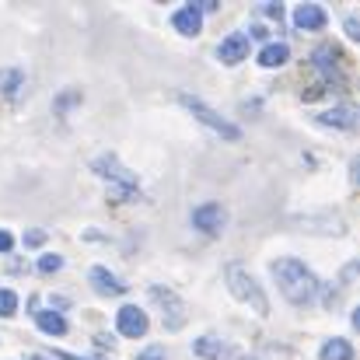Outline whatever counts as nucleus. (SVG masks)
I'll use <instances>...</instances> for the list:
<instances>
[{
	"label": "nucleus",
	"mask_w": 360,
	"mask_h": 360,
	"mask_svg": "<svg viewBox=\"0 0 360 360\" xmlns=\"http://www.w3.org/2000/svg\"><path fill=\"white\" fill-rule=\"evenodd\" d=\"M269 269H273V280H276L280 294H283L290 304L304 308V304H311V301L319 297V280H315V273H311L301 259L287 255V259H276Z\"/></svg>",
	"instance_id": "f257e3e1"
},
{
	"label": "nucleus",
	"mask_w": 360,
	"mask_h": 360,
	"mask_svg": "<svg viewBox=\"0 0 360 360\" xmlns=\"http://www.w3.org/2000/svg\"><path fill=\"white\" fill-rule=\"evenodd\" d=\"M224 276H228V290L238 297L241 304H252L259 315H269V301H266L262 287L255 283V276H252L245 266H238V262H235V266H228V273H224Z\"/></svg>",
	"instance_id": "f03ea898"
},
{
	"label": "nucleus",
	"mask_w": 360,
	"mask_h": 360,
	"mask_svg": "<svg viewBox=\"0 0 360 360\" xmlns=\"http://www.w3.org/2000/svg\"><path fill=\"white\" fill-rule=\"evenodd\" d=\"M179 102H182V105H186L196 120L203 122V126H210L214 133H221L224 140H238V136H241V129L235 126V122H228L224 116H217V112H214L210 105H203L200 98H193V95H179Z\"/></svg>",
	"instance_id": "7ed1b4c3"
},
{
	"label": "nucleus",
	"mask_w": 360,
	"mask_h": 360,
	"mask_svg": "<svg viewBox=\"0 0 360 360\" xmlns=\"http://www.w3.org/2000/svg\"><path fill=\"white\" fill-rule=\"evenodd\" d=\"M311 67L326 77V84H336V88H343V53L336 49V46H319L315 53H311Z\"/></svg>",
	"instance_id": "20e7f679"
},
{
	"label": "nucleus",
	"mask_w": 360,
	"mask_h": 360,
	"mask_svg": "<svg viewBox=\"0 0 360 360\" xmlns=\"http://www.w3.org/2000/svg\"><path fill=\"white\" fill-rule=\"evenodd\" d=\"M228 224V210L221 203H203L193 210V228H200L203 235H221Z\"/></svg>",
	"instance_id": "39448f33"
},
{
	"label": "nucleus",
	"mask_w": 360,
	"mask_h": 360,
	"mask_svg": "<svg viewBox=\"0 0 360 360\" xmlns=\"http://www.w3.org/2000/svg\"><path fill=\"white\" fill-rule=\"evenodd\" d=\"M150 297L168 308V311H165V329H168V333H179V329L186 326V304H182L172 290H165V287H150Z\"/></svg>",
	"instance_id": "423d86ee"
},
{
	"label": "nucleus",
	"mask_w": 360,
	"mask_h": 360,
	"mask_svg": "<svg viewBox=\"0 0 360 360\" xmlns=\"http://www.w3.org/2000/svg\"><path fill=\"white\" fill-rule=\"evenodd\" d=\"M116 329L126 340H140V336H147V315L136 304H122L116 311Z\"/></svg>",
	"instance_id": "0eeeda50"
},
{
	"label": "nucleus",
	"mask_w": 360,
	"mask_h": 360,
	"mask_svg": "<svg viewBox=\"0 0 360 360\" xmlns=\"http://www.w3.org/2000/svg\"><path fill=\"white\" fill-rule=\"evenodd\" d=\"M193 354L203 360H235V347L228 343V340H217V336H200L196 343H193Z\"/></svg>",
	"instance_id": "6e6552de"
},
{
	"label": "nucleus",
	"mask_w": 360,
	"mask_h": 360,
	"mask_svg": "<svg viewBox=\"0 0 360 360\" xmlns=\"http://www.w3.org/2000/svg\"><path fill=\"white\" fill-rule=\"evenodd\" d=\"M217 60H221V63H228V67H238L241 60H248V35L231 32V35L217 46Z\"/></svg>",
	"instance_id": "1a4fd4ad"
},
{
	"label": "nucleus",
	"mask_w": 360,
	"mask_h": 360,
	"mask_svg": "<svg viewBox=\"0 0 360 360\" xmlns=\"http://www.w3.org/2000/svg\"><path fill=\"white\" fill-rule=\"evenodd\" d=\"M294 25H297L301 32H322V28L329 25V14H326L322 4H301V7L294 11Z\"/></svg>",
	"instance_id": "9d476101"
},
{
	"label": "nucleus",
	"mask_w": 360,
	"mask_h": 360,
	"mask_svg": "<svg viewBox=\"0 0 360 360\" xmlns=\"http://www.w3.org/2000/svg\"><path fill=\"white\" fill-rule=\"evenodd\" d=\"M88 280H91V287H95L98 294H105V297H120V294H126V283H120V276L109 273L105 266H91Z\"/></svg>",
	"instance_id": "9b49d317"
},
{
	"label": "nucleus",
	"mask_w": 360,
	"mask_h": 360,
	"mask_svg": "<svg viewBox=\"0 0 360 360\" xmlns=\"http://www.w3.org/2000/svg\"><path fill=\"white\" fill-rule=\"evenodd\" d=\"M172 25H175L179 35H200V28H203V14H200L196 4H186V7H179V11L172 14Z\"/></svg>",
	"instance_id": "f8f14e48"
},
{
	"label": "nucleus",
	"mask_w": 360,
	"mask_h": 360,
	"mask_svg": "<svg viewBox=\"0 0 360 360\" xmlns=\"http://www.w3.org/2000/svg\"><path fill=\"white\" fill-rule=\"evenodd\" d=\"M91 168H95L98 175H105V179H116L120 186H129V189H136V179L122 172L120 161H116V154H102V158H95V161H91Z\"/></svg>",
	"instance_id": "ddd939ff"
},
{
	"label": "nucleus",
	"mask_w": 360,
	"mask_h": 360,
	"mask_svg": "<svg viewBox=\"0 0 360 360\" xmlns=\"http://www.w3.org/2000/svg\"><path fill=\"white\" fill-rule=\"evenodd\" d=\"M322 126H340V129H357V112L350 105H336V109H326L319 116Z\"/></svg>",
	"instance_id": "4468645a"
},
{
	"label": "nucleus",
	"mask_w": 360,
	"mask_h": 360,
	"mask_svg": "<svg viewBox=\"0 0 360 360\" xmlns=\"http://www.w3.org/2000/svg\"><path fill=\"white\" fill-rule=\"evenodd\" d=\"M287 60H290V46H287V42H266V46L259 49V63L269 67V70H273V67H283Z\"/></svg>",
	"instance_id": "2eb2a0df"
},
{
	"label": "nucleus",
	"mask_w": 360,
	"mask_h": 360,
	"mask_svg": "<svg viewBox=\"0 0 360 360\" xmlns=\"http://www.w3.org/2000/svg\"><path fill=\"white\" fill-rule=\"evenodd\" d=\"M35 326H39V333H46V336H63L67 333V319L60 315V311H35Z\"/></svg>",
	"instance_id": "dca6fc26"
},
{
	"label": "nucleus",
	"mask_w": 360,
	"mask_h": 360,
	"mask_svg": "<svg viewBox=\"0 0 360 360\" xmlns=\"http://www.w3.org/2000/svg\"><path fill=\"white\" fill-rule=\"evenodd\" d=\"M319 360H354V347H350V340H343V336L326 340V343H322V350H319Z\"/></svg>",
	"instance_id": "f3484780"
},
{
	"label": "nucleus",
	"mask_w": 360,
	"mask_h": 360,
	"mask_svg": "<svg viewBox=\"0 0 360 360\" xmlns=\"http://www.w3.org/2000/svg\"><path fill=\"white\" fill-rule=\"evenodd\" d=\"M21 84H25V74H21V70H0V88H4V95H18Z\"/></svg>",
	"instance_id": "a211bd4d"
},
{
	"label": "nucleus",
	"mask_w": 360,
	"mask_h": 360,
	"mask_svg": "<svg viewBox=\"0 0 360 360\" xmlns=\"http://www.w3.org/2000/svg\"><path fill=\"white\" fill-rule=\"evenodd\" d=\"M14 311H18V294L7 290V287H0V319H11Z\"/></svg>",
	"instance_id": "6ab92c4d"
},
{
	"label": "nucleus",
	"mask_w": 360,
	"mask_h": 360,
	"mask_svg": "<svg viewBox=\"0 0 360 360\" xmlns=\"http://www.w3.org/2000/svg\"><path fill=\"white\" fill-rule=\"evenodd\" d=\"M60 266H63V255H56V252H53V255H42V259H39V273H56Z\"/></svg>",
	"instance_id": "aec40b11"
},
{
	"label": "nucleus",
	"mask_w": 360,
	"mask_h": 360,
	"mask_svg": "<svg viewBox=\"0 0 360 360\" xmlns=\"http://www.w3.org/2000/svg\"><path fill=\"white\" fill-rule=\"evenodd\" d=\"M74 102H81V91H67V95H60L56 112H63V109H67V105H74Z\"/></svg>",
	"instance_id": "412c9836"
},
{
	"label": "nucleus",
	"mask_w": 360,
	"mask_h": 360,
	"mask_svg": "<svg viewBox=\"0 0 360 360\" xmlns=\"http://www.w3.org/2000/svg\"><path fill=\"white\" fill-rule=\"evenodd\" d=\"M42 241H46V231H39V228H35V231H25V245H28V248H35V245H42Z\"/></svg>",
	"instance_id": "4be33fe9"
},
{
	"label": "nucleus",
	"mask_w": 360,
	"mask_h": 360,
	"mask_svg": "<svg viewBox=\"0 0 360 360\" xmlns=\"http://www.w3.org/2000/svg\"><path fill=\"white\" fill-rule=\"evenodd\" d=\"M136 360H165V350H161V347H150V350H143Z\"/></svg>",
	"instance_id": "5701e85b"
},
{
	"label": "nucleus",
	"mask_w": 360,
	"mask_h": 360,
	"mask_svg": "<svg viewBox=\"0 0 360 360\" xmlns=\"http://www.w3.org/2000/svg\"><path fill=\"white\" fill-rule=\"evenodd\" d=\"M262 14H269V18L280 21V18H283V7H280V4H262Z\"/></svg>",
	"instance_id": "b1692460"
},
{
	"label": "nucleus",
	"mask_w": 360,
	"mask_h": 360,
	"mask_svg": "<svg viewBox=\"0 0 360 360\" xmlns=\"http://www.w3.org/2000/svg\"><path fill=\"white\" fill-rule=\"evenodd\" d=\"M347 35H350V39H360V25H357V18H354V14L347 18Z\"/></svg>",
	"instance_id": "393cba45"
},
{
	"label": "nucleus",
	"mask_w": 360,
	"mask_h": 360,
	"mask_svg": "<svg viewBox=\"0 0 360 360\" xmlns=\"http://www.w3.org/2000/svg\"><path fill=\"white\" fill-rule=\"evenodd\" d=\"M14 248V238H11V231H0V252H11Z\"/></svg>",
	"instance_id": "a878e982"
},
{
	"label": "nucleus",
	"mask_w": 360,
	"mask_h": 360,
	"mask_svg": "<svg viewBox=\"0 0 360 360\" xmlns=\"http://www.w3.org/2000/svg\"><path fill=\"white\" fill-rule=\"evenodd\" d=\"M196 7H200V14H203V11H221V4H217V0H200Z\"/></svg>",
	"instance_id": "bb28decb"
},
{
	"label": "nucleus",
	"mask_w": 360,
	"mask_h": 360,
	"mask_svg": "<svg viewBox=\"0 0 360 360\" xmlns=\"http://www.w3.org/2000/svg\"><path fill=\"white\" fill-rule=\"evenodd\" d=\"M248 35H252V39H266V28H262V25H252Z\"/></svg>",
	"instance_id": "cd10ccee"
},
{
	"label": "nucleus",
	"mask_w": 360,
	"mask_h": 360,
	"mask_svg": "<svg viewBox=\"0 0 360 360\" xmlns=\"http://www.w3.org/2000/svg\"><path fill=\"white\" fill-rule=\"evenodd\" d=\"M53 360H84V357H74V354H63L60 350V354H53Z\"/></svg>",
	"instance_id": "c85d7f7f"
},
{
	"label": "nucleus",
	"mask_w": 360,
	"mask_h": 360,
	"mask_svg": "<svg viewBox=\"0 0 360 360\" xmlns=\"http://www.w3.org/2000/svg\"><path fill=\"white\" fill-rule=\"evenodd\" d=\"M32 360H49V357H42V354H35V357H32Z\"/></svg>",
	"instance_id": "c756f323"
}]
</instances>
